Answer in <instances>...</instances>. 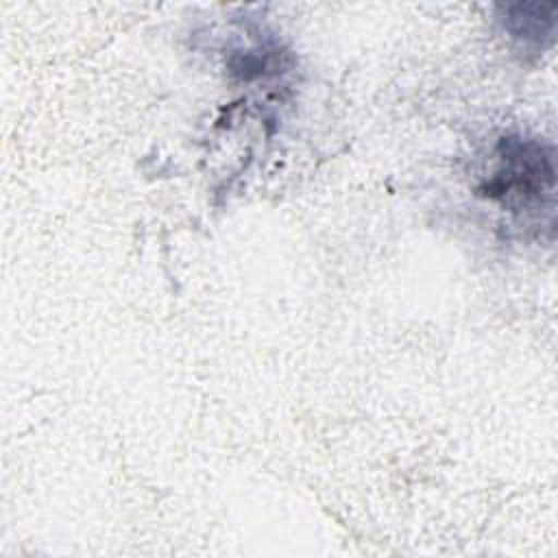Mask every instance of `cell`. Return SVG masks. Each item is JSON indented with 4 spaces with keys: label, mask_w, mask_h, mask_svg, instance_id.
I'll use <instances>...</instances> for the list:
<instances>
[{
    "label": "cell",
    "mask_w": 558,
    "mask_h": 558,
    "mask_svg": "<svg viewBox=\"0 0 558 558\" xmlns=\"http://www.w3.org/2000/svg\"><path fill=\"white\" fill-rule=\"evenodd\" d=\"M497 166L477 194L499 203L514 216L541 211L545 198L554 203V148L538 137L506 135L497 144Z\"/></svg>",
    "instance_id": "6da1fadb"
},
{
    "label": "cell",
    "mask_w": 558,
    "mask_h": 558,
    "mask_svg": "<svg viewBox=\"0 0 558 558\" xmlns=\"http://www.w3.org/2000/svg\"><path fill=\"white\" fill-rule=\"evenodd\" d=\"M556 9V2H508L497 4V20L512 41L541 50L554 44Z\"/></svg>",
    "instance_id": "7a4b0ae2"
}]
</instances>
